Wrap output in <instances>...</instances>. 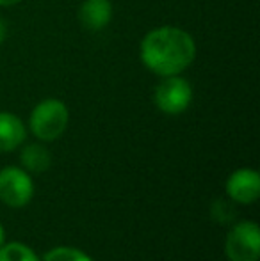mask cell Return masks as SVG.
<instances>
[{"mask_svg": "<svg viewBox=\"0 0 260 261\" xmlns=\"http://www.w3.org/2000/svg\"><path fill=\"white\" fill-rule=\"evenodd\" d=\"M139 59L152 73L180 75L196 59V43L187 31L173 25L152 29L139 45Z\"/></svg>", "mask_w": 260, "mask_h": 261, "instance_id": "obj_1", "label": "cell"}, {"mask_svg": "<svg viewBox=\"0 0 260 261\" xmlns=\"http://www.w3.org/2000/svg\"><path fill=\"white\" fill-rule=\"evenodd\" d=\"M69 121V110L64 101L57 98L41 100L29 116V130L36 139L52 142L64 134Z\"/></svg>", "mask_w": 260, "mask_h": 261, "instance_id": "obj_2", "label": "cell"}, {"mask_svg": "<svg viewBox=\"0 0 260 261\" xmlns=\"http://www.w3.org/2000/svg\"><path fill=\"white\" fill-rule=\"evenodd\" d=\"M193 101V87L182 75L162 76L153 89V103L168 116H178L185 112Z\"/></svg>", "mask_w": 260, "mask_h": 261, "instance_id": "obj_3", "label": "cell"}, {"mask_svg": "<svg viewBox=\"0 0 260 261\" xmlns=\"http://www.w3.org/2000/svg\"><path fill=\"white\" fill-rule=\"evenodd\" d=\"M225 252L230 261H258L260 258V229L253 220L237 222L228 231Z\"/></svg>", "mask_w": 260, "mask_h": 261, "instance_id": "obj_4", "label": "cell"}, {"mask_svg": "<svg viewBox=\"0 0 260 261\" xmlns=\"http://www.w3.org/2000/svg\"><path fill=\"white\" fill-rule=\"evenodd\" d=\"M34 196V183L25 169L4 167L0 171V201L11 208H23Z\"/></svg>", "mask_w": 260, "mask_h": 261, "instance_id": "obj_5", "label": "cell"}, {"mask_svg": "<svg viewBox=\"0 0 260 261\" xmlns=\"http://www.w3.org/2000/svg\"><path fill=\"white\" fill-rule=\"evenodd\" d=\"M226 194L232 201L251 204L260 196V176L253 169H237L226 179Z\"/></svg>", "mask_w": 260, "mask_h": 261, "instance_id": "obj_6", "label": "cell"}, {"mask_svg": "<svg viewBox=\"0 0 260 261\" xmlns=\"http://www.w3.org/2000/svg\"><path fill=\"white\" fill-rule=\"evenodd\" d=\"M79 20L87 31H104L112 20L111 0H84L79 7Z\"/></svg>", "mask_w": 260, "mask_h": 261, "instance_id": "obj_7", "label": "cell"}, {"mask_svg": "<svg viewBox=\"0 0 260 261\" xmlns=\"http://www.w3.org/2000/svg\"><path fill=\"white\" fill-rule=\"evenodd\" d=\"M27 128L13 112H0V153H9L23 144Z\"/></svg>", "mask_w": 260, "mask_h": 261, "instance_id": "obj_8", "label": "cell"}, {"mask_svg": "<svg viewBox=\"0 0 260 261\" xmlns=\"http://www.w3.org/2000/svg\"><path fill=\"white\" fill-rule=\"evenodd\" d=\"M21 165L27 172H45L52 164L50 151L43 144H27L20 153Z\"/></svg>", "mask_w": 260, "mask_h": 261, "instance_id": "obj_9", "label": "cell"}, {"mask_svg": "<svg viewBox=\"0 0 260 261\" xmlns=\"http://www.w3.org/2000/svg\"><path fill=\"white\" fill-rule=\"evenodd\" d=\"M0 261H39V258L29 245L11 242L0 247Z\"/></svg>", "mask_w": 260, "mask_h": 261, "instance_id": "obj_10", "label": "cell"}, {"mask_svg": "<svg viewBox=\"0 0 260 261\" xmlns=\"http://www.w3.org/2000/svg\"><path fill=\"white\" fill-rule=\"evenodd\" d=\"M43 261H93V258H89V256L80 251V249L61 245V247L50 249L45 254Z\"/></svg>", "mask_w": 260, "mask_h": 261, "instance_id": "obj_11", "label": "cell"}, {"mask_svg": "<svg viewBox=\"0 0 260 261\" xmlns=\"http://www.w3.org/2000/svg\"><path fill=\"white\" fill-rule=\"evenodd\" d=\"M6 36H7V23L0 18V43L6 39Z\"/></svg>", "mask_w": 260, "mask_h": 261, "instance_id": "obj_12", "label": "cell"}, {"mask_svg": "<svg viewBox=\"0 0 260 261\" xmlns=\"http://www.w3.org/2000/svg\"><path fill=\"white\" fill-rule=\"evenodd\" d=\"M21 0H0V6L2 7H13L16 6V4H20Z\"/></svg>", "mask_w": 260, "mask_h": 261, "instance_id": "obj_13", "label": "cell"}, {"mask_svg": "<svg viewBox=\"0 0 260 261\" xmlns=\"http://www.w3.org/2000/svg\"><path fill=\"white\" fill-rule=\"evenodd\" d=\"M4 240H6V229H4V226L0 224V247L4 245Z\"/></svg>", "mask_w": 260, "mask_h": 261, "instance_id": "obj_14", "label": "cell"}]
</instances>
